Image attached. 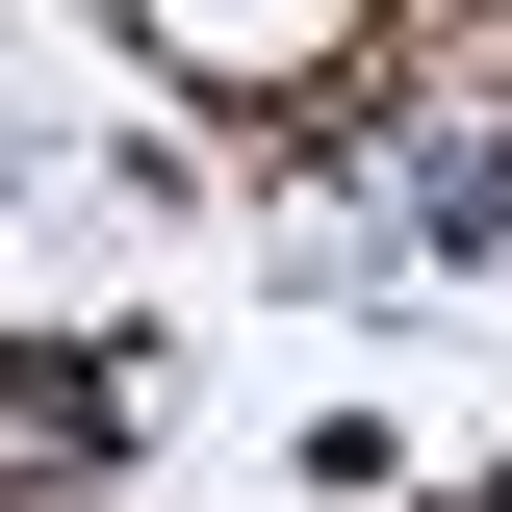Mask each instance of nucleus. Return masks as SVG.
I'll list each match as a JSON object with an SVG mask.
<instances>
[{"label": "nucleus", "mask_w": 512, "mask_h": 512, "mask_svg": "<svg viewBox=\"0 0 512 512\" xmlns=\"http://www.w3.org/2000/svg\"><path fill=\"white\" fill-rule=\"evenodd\" d=\"M77 436H103V384L77 359H0V461H77Z\"/></svg>", "instance_id": "f257e3e1"}]
</instances>
